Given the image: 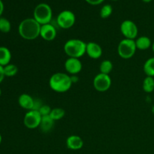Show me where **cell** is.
Instances as JSON below:
<instances>
[{
  "label": "cell",
  "mask_w": 154,
  "mask_h": 154,
  "mask_svg": "<svg viewBox=\"0 0 154 154\" xmlns=\"http://www.w3.org/2000/svg\"><path fill=\"white\" fill-rule=\"evenodd\" d=\"M42 26L34 18H26L18 26V32L21 38L26 40H34L40 36Z\"/></svg>",
  "instance_id": "cell-1"
},
{
  "label": "cell",
  "mask_w": 154,
  "mask_h": 154,
  "mask_svg": "<svg viewBox=\"0 0 154 154\" xmlns=\"http://www.w3.org/2000/svg\"><path fill=\"white\" fill-rule=\"evenodd\" d=\"M71 76L63 72H57L51 75L49 80L50 87L57 93H63L69 91L72 86Z\"/></svg>",
  "instance_id": "cell-2"
},
{
  "label": "cell",
  "mask_w": 154,
  "mask_h": 154,
  "mask_svg": "<svg viewBox=\"0 0 154 154\" xmlns=\"http://www.w3.org/2000/svg\"><path fill=\"white\" fill-rule=\"evenodd\" d=\"M87 43L81 39H69L65 43L63 49L66 55L72 58H81L86 54Z\"/></svg>",
  "instance_id": "cell-3"
},
{
  "label": "cell",
  "mask_w": 154,
  "mask_h": 154,
  "mask_svg": "<svg viewBox=\"0 0 154 154\" xmlns=\"http://www.w3.org/2000/svg\"><path fill=\"white\" fill-rule=\"evenodd\" d=\"M52 17V8L47 3H40L35 8L33 11V18L41 26L51 23Z\"/></svg>",
  "instance_id": "cell-4"
},
{
  "label": "cell",
  "mask_w": 154,
  "mask_h": 154,
  "mask_svg": "<svg viewBox=\"0 0 154 154\" xmlns=\"http://www.w3.org/2000/svg\"><path fill=\"white\" fill-rule=\"evenodd\" d=\"M136 45L135 41L132 39L124 38L120 42L117 47V53L121 58L128 60L135 55L136 52Z\"/></svg>",
  "instance_id": "cell-5"
},
{
  "label": "cell",
  "mask_w": 154,
  "mask_h": 154,
  "mask_svg": "<svg viewBox=\"0 0 154 154\" xmlns=\"http://www.w3.org/2000/svg\"><path fill=\"white\" fill-rule=\"evenodd\" d=\"M76 17L72 11L65 10L60 12L57 17V23L59 26L64 29H70L75 25Z\"/></svg>",
  "instance_id": "cell-6"
},
{
  "label": "cell",
  "mask_w": 154,
  "mask_h": 154,
  "mask_svg": "<svg viewBox=\"0 0 154 154\" xmlns=\"http://www.w3.org/2000/svg\"><path fill=\"white\" fill-rule=\"evenodd\" d=\"M93 84L96 91L101 93L106 92L111 86V78L109 75L99 73L95 76Z\"/></svg>",
  "instance_id": "cell-7"
},
{
  "label": "cell",
  "mask_w": 154,
  "mask_h": 154,
  "mask_svg": "<svg viewBox=\"0 0 154 154\" xmlns=\"http://www.w3.org/2000/svg\"><path fill=\"white\" fill-rule=\"evenodd\" d=\"M120 32L125 38L135 40L138 34V29L136 24L130 20H126L120 24Z\"/></svg>",
  "instance_id": "cell-8"
},
{
  "label": "cell",
  "mask_w": 154,
  "mask_h": 154,
  "mask_svg": "<svg viewBox=\"0 0 154 154\" xmlns=\"http://www.w3.org/2000/svg\"><path fill=\"white\" fill-rule=\"evenodd\" d=\"M42 118V115L38 111H28L23 117V124L28 129H35L39 127Z\"/></svg>",
  "instance_id": "cell-9"
},
{
  "label": "cell",
  "mask_w": 154,
  "mask_h": 154,
  "mask_svg": "<svg viewBox=\"0 0 154 154\" xmlns=\"http://www.w3.org/2000/svg\"><path fill=\"white\" fill-rule=\"evenodd\" d=\"M64 67L68 73L72 75H76L82 70L83 66L79 59L69 57L65 62Z\"/></svg>",
  "instance_id": "cell-10"
},
{
  "label": "cell",
  "mask_w": 154,
  "mask_h": 154,
  "mask_svg": "<svg viewBox=\"0 0 154 154\" xmlns=\"http://www.w3.org/2000/svg\"><path fill=\"white\" fill-rule=\"evenodd\" d=\"M57 32L55 26L51 23L42 25L40 30V37L47 42H51L57 37Z\"/></svg>",
  "instance_id": "cell-11"
},
{
  "label": "cell",
  "mask_w": 154,
  "mask_h": 154,
  "mask_svg": "<svg viewBox=\"0 0 154 154\" xmlns=\"http://www.w3.org/2000/svg\"><path fill=\"white\" fill-rule=\"evenodd\" d=\"M86 54L91 59L96 60V59H99L102 57V48L99 44L90 42L89 43H87Z\"/></svg>",
  "instance_id": "cell-12"
},
{
  "label": "cell",
  "mask_w": 154,
  "mask_h": 154,
  "mask_svg": "<svg viewBox=\"0 0 154 154\" xmlns=\"http://www.w3.org/2000/svg\"><path fill=\"white\" fill-rule=\"evenodd\" d=\"M66 146L69 150H78L84 146V141L78 135H70L66 139Z\"/></svg>",
  "instance_id": "cell-13"
},
{
  "label": "cell",
  "mask_w": 154,
  "mask_h": 154,
  "mask_svg": "<svg viewBox=\"0 0 154 154\" xmlns=\"http://www.w3.org/2000/svg\"><path fill=\"white\" fill-rule=\"evenodd\" d=\"M34 102L35 99H33L30 95L27 94V93H23L18 98V104L20 106L27 111L33 110Z\"/></svg>",
  "instance_id": "cell-14"
},
{
  "label": "cell",
  "mask_w": 154,
  "mask_h": 154,
  "mask_svg": "<svg viewBox=\"0 0 154 154\" xmlns=\"http://www.w3.org/2000/svg\"><path fill=\"white\" fill-rule=\"evenodd\" d=\"M135 41L137 50H140V51H146L149 49L153 44L150 38L145 35L140 36Z\"/></svg>",
  "instance_id": "cell-15"
},
{
  "label": "cell",
  "mask_w": 154,
  "mask_h": 154,
  "mask_svg": "<svg viewBox=\"0 0 154 154\" xmlns=\"http://www.w3.org/2000/svg\"><path fill=\"white\" fill-rule=\"evenodd\" d=\"M11 60V53L10 50L6 47H0V66L4 67L10 64Z\"/></svg>",
  "instance_id": "cell-16"
},
{
  "label": "cell",
  "mask_w": 154,
  "mask_h": 154,
  "mask_svg": "<svg viewBox=\"0 0 154 154\" xmlns=\"http://www.w3.org/2000/svg\"><path fill=\"white\" fill-rule=\"evenodd\" d=\"M54 123H55V121L50 117V115L45 116V117H42L39 128L43 132H49L54 128Z\"/></svg>",
  "instance_id": "cell-17"
},
{
  "label": "cell",
  "mask_w": 154,
  "mask_h": 154,
  "mask_svg": "<svg viewBox=\"0 0 154 154\" xmlns=\"http://www.w3.org/2000/svg\"><path fill=\"white\" fill-rule=\"evenodd\" d=\"M143 69L147 76L154 77V57L147 59L144 63Z\"/></svg>",
  "instance_id": "cell-18"
},
{
  "label": "cell",
  "mask_w": 154,
  "mask_h": 154,
  "mask_svg": "<svg viewBox=\"0 0 154 154\" xmlns=\"http://www.w3.org/2000/svg\"><path fill=\"white\" fill-rule=\"evenodd\" d=\"M143 90L145 93H150L154 90V78L147 76L143 81Z\"/></svg>",
  "instance_id": "cell-19"
},
{
  "label": "cell",
  "mask_w": 154,
  "mask_h": 154,
  "mask_svg": "<svg viewBox=\"0 0 154 154\" xmlns=\"http://www.w3.org/2000/svg\"><path fill=\"white\" fill-rule=\"evenodd\" d=\"M113 68H114V65L112 62L108 60H105L101 63L99 66V71H100V73L109 75L112 72Z\"/></svg>",
  "instance_id": "cell-20"
},
{
  "label": "cell",
  "mask_w": 154,
  "mask_h": 154,
  "mask_svg": "<svg viewBox=\"0 0 154 154\" xmlns=\"http://www.w3.org/2000/svg\"><path fill=\"white\" fill-rule=\"evenodd\" d=\"M66 114V111L63 108H53L51 110V112L50 114V117L54 120V121H57V120H61L63 118Z\"/></svg>",
  "instance_id": "cell-21"
},
{
  "label": "cell",
  "mask_w": 154,
  "mask_h": 154,
  "mask_svg": "<svg viewBox=\"0 0 154 154\" xmlns=\"http://www.w3.org/2000/svg\"><path fill=\"white\" fill-rule=\"evenodd\" d=\"M18 72V68L16 65L10 64L4 66V73L5 77H13L16 75Z\"/></svg>",
  "instance_id": "cell-22"
},
{
  "label": "cell",
  "mask_w": 154,
  "mask_h": 154,
  "mask_svg": "<svg viewBox=\"0 0 154 154\" xmlns=\"http://www.w3.org/2000/svg\"><path fill=\"white\" fill-rule=\"evenodd\" d=\"M11 22L5 17H0V32L3 33H8L11 31Z\"/></svg>",
  "instance_id": "cell-23"
},
{
  "label": "cell",
  "mask_w": 154,
  "mask_h": 154,
  "mask_svg": "<svg viewBox=\"0 0 154 154\" xmlns=\"http://www.w3.org/2000/svg\"><path fill=\"white\" fill-rule=\"evenodd\" d=\"M113 12V7L109 4H106L102 7L100 10V17L102 19H107L109 17Z\"/></svg>",
  "instance_id": "cell-24"
},
{
  "label": "cell",
  "mask_w": 154,
  "mask_h": 154,
  "mask_svg": "<svg viewBox=\"0 0 154 154\" xmlns=\"http://www.w3.org/2000/svg\"><path fill=\"white\" fill-rule=\"evenodd\" d=\"M51 108L48 105H43L38 110V112L42 115V117H45V116H49L51 112Z\"/></svg>",
  "instance_id": "cell-25"
},
{
  "label": "cell",
  "mask_w": 154,
  "mask_h": 154,
  "mask_svg": "<svg viewBox=\"0 0 154 154\" xmlns=\"http://www.w3.org/2000/svg\"><path fill=\"white\" fill-rule=\"evenodd\" d=\"M85 1L91 5H98L102 4L105 0H85Z\"/></svg>",
  "instance_id": "cell-26"
},
{
  "label": "cell",
  "mask_w": 154,
  "mask_h": 154,
  "mask_svg": "<svg viewBox=\"0 0 154 154\" xmlns=\"http://www.w3.org/2000/svg\"><path fill=\"white\" fill-rule=\"evenodd\" d=\"M5 78V73H4V67L0 66V84L2 82Z\"/></svg>",
  "instance_id": "cell-27"
},
{
  "label": "cell",
  "mask_w": 154,
  "mask_h": 154,
  "mask_svg": "<svg viewBox=\"0 0 154 154\" xmlns=\"http://www.w3.org/2000/svg\"><path fill=\"white\" fill-rule=\"evenodd\" d=\"M3 11H4V3L2 0H0V17L3 14Z\"/></svg>",
  "instance_id": "cell-28"
},
{
  "label": "cell",
  "mask_w": 154,
  "mask_h": 154,
  "mask_svg": "<svg viewBox=\"0 0 154 154\" xmlns=\"http://www.w3.org/2000/svg\"><path fill=\"white\" fill-rule=\"evenodd\" d=\"M142 1L144 2H145V3H149V2H150L152 0H142Z\"/></svg>",
  "instance_id": "cell-29"
},
{
  "label": "cell",
  "mask_w": 154,
  "mask_h": 154,
  "mask_svg": "<svg viewBox=\"0 0 154 154\" xmlns=\"http://www.w3.org/2000/svg\"><path fill=\"white\" fill-rule=\"evenodd\" d=\"M151 48H152V50H153V51L154 52V42H153V44H152V46H151Z\"/></svg>",
  "instance_id": "cell-30"
},
{
  "label": "cell",
  "mask_w": 154,
  "mask_h": 154,
  "mask_svg": "<svg viewBox=\"0 0 154 154\" xmlns=\"http://www.w3.org/2000/svg\"><path fill=\"white\" fill-rule=\"evenodd\" d=\"M2 141V135H1V134H0V144H1Z\"/></svg>",
  "instance_id": "cell-31"
},
{
  "label": "cell",
  "mask_w": 154,
  "mask_h": 154,
  "mask_svg": "<svg viewBox=\"0 0 154 154\" xmlns=\"http://www.w3.org/2000/svg\"><path fill=\"white\" fill-rule=\"evenodd\" d=\"M1 95H2V90L1 88H0V96H1Z\"/></svg>",
  "instance_id": "cell-32"
},
{
  "label": "cell",
  "mask_w": 154,
  "mask_h": 154,
  "mask_svg": "<svg viewBox=\"0 0 154 154\" xmlns=\"http://www.w3.org/2000/svg\"><path fill=\"white\" fill-rule=\"evenodd\" d=\"M112 1H118V0H112Z\"/></svg>",
  "instance_id": "cell-33"
}]
</instances>
